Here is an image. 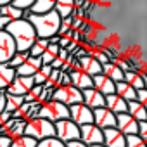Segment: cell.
<instances>
[{
	"label": "cell",
	"instance_id": "obj_19",
	"mask_svg": "<svg viewBox=\"0 0 147 147\" xmlns=\"http://www.w3.org/2000/svg\"><path fill=\"white\" fill-rule=\"evenodd\" d=\"M106 107L109 111H113L116 116L123 114V113H128V102L123 97H119L118 94H111V95L106 97Z\"/></svg>",
	"mask_w": 147,
	"mask_h": 147
},
{
	"label": "cell",
	"instance_id": "obj_4",
	"mask_svg": "<svg viewBox=\"0 0 147 147\" xmlns=\"http://www.w3.org/2000/svg\"><path fill=\"white\" fill-rule=\"evenodd\" d=\"M55 137L64 144L80 140L82 138V126H78L73 119H62L55 123Z\"/></svg>",
	"mask_w": 147,
	"mask_h": 147
},
{
	"label": "cell",
	"instance_id": "obj_23",
	"mask_svg": "<svg viewBox=\"0 0 147 147\" xmlns=\"http://www.w3.org/2000/svg\"><path fill=\"white\" fill-rule=\"evenodd\" d=\"M128 114L131 118H135L138 123L140 121H147V107L142 102H138V100L128 102Z\"/></svg>",
	"mask_w": 147,
	"mask_h": 147
},
{
	"label": "cell",
	"instance_id": "obj_7",
	"mask_svg": "<svg viewBox=\"0 0 147 147\" xmlns=\"http://www.w3.org/2000/svg\"><path fill=\"white\" fill-rule=\"evenodd\" d=\"M69 119H73L78 126L90 125V123H94V109H90L83 102L75 104V106L69 107Z\"/></svg>",
	"mask_w": 147,
	"mask_h": 147
},
{
	"label": "cell",
	"instance_id": "obj_40",
	"mask_svg": "<svg viewBox=\"0 0 147 147\" xmlns=\"http://www.w3.org/2000/svg\"><path fill=\"white\" fill-rule=\"evenodd\" d=\"M36 2V0H14V5L16 7H19V9H23V11H26V9H31L33 7V4Z\"/></svg>",
	"mask_w": 147,
	"mask_h": 147
},
{
	"label": "cell",
	"instance_id": "obj_15",
	"mask_svg": "<svg viewBox=\"0 0 147 147\" xmlns=\"http://www.w3.org/2000/svg\"><path fill=\"white\" fill-rule=\"evenodd\" d=\"M104 145L107 147H126V135L118 128L104 130Z\"/></svg>",
	"mask_w": 147,
	"mask_h": 147
},
{
	"label": "cell",
	"instance_id": "obj_20",
	"mask_svg": "<svg viewBox=\"0 0 147 147\" xmlns=\"http://www.w3.org/2000/svg\"><path fill=\"white\" fill-rule=\"evenodd\" d=\"M18 71L12 67L9 62L7 64H0V90H7V87L16 80Z\"/></svg>",
	"mask_w": 147,
	"mask_h": 147
},
{
	"label": "cell",
	"instance_id": "obj_39",
	"mask_svg": "<svg viewBox=\"0 0 147 147\" xmlns=\"http://www.w3.org/2000/svg\"><path fill=\"white\" fill-rule=\"evenodd\" d=\"M69 85H71V76H69V73L61 71L59 80H57V87H69Z\"/></svg>",
	"mask_w": 147,
	"mask_h": 147
},
{
	"label": "cell",
	"instance_id": "obj_8",
	"mask_svg": "<svg viewBox=\"0 0 147 147\" xmlns=\"http://www.w3.org/2000/svg\"><path fill=\"white\" fill-rule=\"evenodd\" d=\"M18 52V45L11 33L0 31V64H7Z\"/></svg>",
	"mask_w": 147,
	"mask_h": 147
},
{
	"label": "cell",
	"instance_id": "obj_47",
	"mask_svg": "<svg viewBox=\"0 0 147 147\" xmlns=\"http://www.w3.org/2000/svg\"><path fill=\"white\" fill-rule=\"evenodd\" d=\"M69 55H71V52H69L67 49H61V50H59V55H57V57H59L61 61H64V62H66V61L69 59Z\"/></svg>",
	"mask_w": 147,
	"mask_h": 147
},
{
	"label": "cell",
	"instance_id": "obj_36",
	"mask_svg": "<svg viewBox=\"0 0 147 147\" xmlns=\"http://www.w3.org/2000/svg\"><path fill=\"white\" fill-rule=\"evenodd\" d=\"M38 147H66V144L62 140H59L57 137H49L45 140H40Z\"/></svg>",
	"mask_w": 147,
	"mask_h": 147
},
{
	"label": "cell",
	"instance_id": "obj_12",
	"mask_svg": "<svg viewBox=\"0 0 147 147\" xmlns=\"http://www.w3.org/2000/svg\"><path fill=\"white\" fill-rule=\"evenodd\" d=\"M118 123H116V128L119 131H123L126 137L128 135H138V121L135 118H131L128 113H123V114H118Z\"/></svg>",
	"mask_w": 147,
	"mask_h": 147
},
{
	"label": "cell",
	"instance_id": "obj_52",
	"mask_svg": "<svg viewBox=\"0 0 147 147\" xmlns=\"http://www.w3.org/2000/svg\"><path fill=\"white\" fill-rule=\"evenodd\" d=\"M59 75H61V71H59V69H54V71H52V75H50V78H49V80H50V82H54V83L57 85V80H59Z\"/></svg>",
	"mask_w": 147,
	"mask_h": 147
},
{
	"label": "cell",
	"instance_id": "obj_49",
	"mask_svg": "<svg viewBox=\"0 0 147 147\" xmlns=\"http://www.w3.org/2000/svg\"><path fill=\"white\" fill-rule=\"evenodd\" d=\"M0 119H2V123H4V125H5V123H7V121H11V119H12V113H11V111H7V109H5V111H4V113H2V114H0Z\"/></svg>",
	"mask_w": 147,
	"mask_h": 147
},
{
	"label": "cell",
	"instance_id": "obj_14",
	"mask_svg": "<svg viewBox=\"0 0 147 147\" xmlns=\"http://www.w3.org/2000/svg\"><path fill=\"white\" fill-rule=\"evenodd\" d=\"M83 104L94 111L99 107H106V95L100 94L99 90H95L94 87L87 88V90H83Z\"/></svg>",
	"mask_w": 147,
	"mask_h": 147
},
{
	"label": "cell",
	"instance_id": "obj_51",
	"mask_svg": "<svg viewBox=\"0 0 147 147\" xmlns=\"http://www.w3.org/2000/svg\"><path fill=\"white\" fill-rule=\"evenodd\" d=\"M50 66H52V67H54V69H59V71H61V67H62V66H64V61H61V59H59V57H55V61H54V62H52V64H50Z\"/></svg>",
	"mask_w": 147,
	"mask_h": 147
},
{
	"label": "cell",
	"instance_id": "obj_55",
	"mask_svg": "<svg viewBox=\"0 0 147 147\" xmlns=\"http://www.w3.org/2000/svg\"><path fill=\"white\" fill-rule=\"evenodd\" d=\"M83 2H85V0H75V4H76V7H82V5H83Z\"/></svg>",
	"mask_w": 147,
	"mask_h": 147
},
{
	"label": "cell",
	"instance_id": "obj_31",
	"mask_svg": "<svg viewBox=\"0 0 147 147\" xmlns=\"http://www.w3.org/2000/svg\"><path fill=\"white\" fill-rule=\"evenodd\" d=\"M12 147H38V140H35L30 135H23L12 140Z\"/></svg>",
	"mask_w": 147,
	"mask_h": 147
},
{
	"label": "cell",
	"instance_id": "obj_42",
	"mask_svg": "<svg viewBox=\"0 0 147 147\" xmlns=\"http://www.w3.org/2000/svg\"><path fill=\"white\" fill-rule=\"evenodd\" d=\"M137 100L142 102V104L147 107V88H140V90H137Z\"/></svg>",
	"mask_w": 147,
	"mask_h": 147
},
{
	"label": "cell",
	"instance_id": "obj_24",
	"mask_svg": "<svg viewBox=\"0 0 147 147\" xmlns=\"http://www.w3.org/2000/svg\"><path fill=\"white\" fill-rule=\"evenodd\" d=\"M116 94H118L119 97H123L126 102L137 100V90H135L128 82H119V83H116Z\"/></svg>",
	"mask_w": 147,
	"mask_h": 147
},
{
	"label": "cell",
	"instance_id": "obj_27",
	"mask_svg": "<svg viewBox=\"0 0 147 147\" xmlns=\"http://www.w3.org/2000/svg\"><path fill=\"white\" fill-rule=\"evenodd\" d=\"M55 2L57 0H36L31 7V12L33 14H47L55 9Z\"/></svg>",
	"mask_w": 147,
	"mask_h": 147
},
{
	"label": "cell",
	"instance_id": "obj_30",
	"mask_svg": "<svg viewBox=\"0 0 147 147\" xmlns=\"http://www.w3.org/2000/svg\"><path fill=\"white\" fill-rule=\"evenodd\" d=\"M5 99H7L5 109L11 111V113H16V111L24 104V97H23V95H11V94H5Z\"/></svg>",
	"mask_w": 147,
	"mask_h": 147
},
{
	"label": "cell",
	"instance_id": "obj_48",
	"mask_svg": "<svg viewBox=\"0 0 147 147\" xmlns=\"http://www.w3.org/2000/svg\"><path fill=\"white\" fill-rule=\"evenodd\" d=\"M9 23H11V21H9V18H5V16L0 14V31H5Z\"/></svg>",
	"mask_w": 147,
	"mask_h": 147
},
{
	"label": "cell",
	"instance_id": "obj_10",
	"mask_svg": "<svg viewBox=\"0 0 147 147\" xmlns=\"http://www.w3.org/2000/svg\"><path fill=\"white\" fill-rule=\"evenodd\" d=\"M87 145H97V144H104V130L99 128L95 123L90 125H83L82 126V138Z\"/></svg>",
	"mask_w": 147,
	"mask_h": 147
},
{
	"label": "cell",
	"instance_id": "obj_2",
	"mask_svg": "<svg viewBox=\"0 0 147 147\" xmlns=\"http://www.w3.org/2000/svg\"><path fill=\"white\" fill-rule=\"evenodd\" d=\"M30 21L35 26L38 38H52L54 35H59V28L62 23L57 11H50L47 14H31Z\"/></svg>",
	"mask_w": 147,
	"mask_h": 147
},
{
	"label": "cell",
	"instance_id": "obj_33",
	"mask_svg": "<svg viewBox=\"0 0 147 147\" xmlns=\"http://www.w3.org/2000/svg\"><path fill=\"white\" fill-rule=\"evenodd\" d=\"M16 71H18V75H19V76H35V73H36L38 69H36L35 66H31V64L26 61V62H24L23 66H19Z\"/></svg>",
	"mask_w": 147,
	"mask_h": 147
},
{
	"label": "cell",
	"instance_id": "obj_45",
	"mask_svg": "<svg viewBox=\"0 0 147 147\" xmlns=\"http://www.w3.org/2000/svg\"><path fill=\"white\" fill-rule=\"evenodd\" d=\"M42 61H43V64H52V62L55 61V55H54V54H50L49 50H45V52H43V55H42Z\"/></svg>",
	"mask_w": 147,
	"mask_h": 147
},
{
	"label": "cell",
	"instance_id": "obj_16",
	"mask_svg": "<svg viewBox=\"0 0 147 147\" xmlns=\"http://www.w3.org/2000/svg\"><path fill=\"white\" fill-rule=\"evenodd\" d=\"M26 126H28V121H26L24 118H21V119L12 118L11 121H7V123L4 125L5 135H9L12 140H14V138H19V137H23V135H26Z\"/></svg>",
	"mask_w": 147,
	"mask_h": 147
},
{
	"label": "cell",
	"instance_id": "obj_53",
	"mask_svg": "<svg viewBox=\"0 0 147 147\" xmlns=\"http://www.w3.org/2000/svg\"><path fill=\"white\" fill-rule=\"evenodd\" d=\"M59 40H61V35H54L52 38H49L50 43H57V45H59Z\"/></svg>",
	"mask_w": 147,
	"mask_h": 147
},
{
	"label": "cell",
	"instance_id": "obj_44",
	"mask_svg": "<svg viewBox=\"0 0 147 147\" xmlns=\"http://www.w3.org/2000/svg\"><path fill=\"white\" fill-rule=\"evenodd\" d=\"M0 147H12V138L9 135H0Z\"/></svg>",
	"mask_w": 147,
	"mask_h": 147
},
{
	"label": "cell",
	"instance_id": "obj_29",
	"mask_svg": "<svg viewBox=\"0 0 147 147\" xmlns=\"http://www.w3.org/2000/svg\"><path fill=\"white\" fill-rule=\"evenodd\" d=\"M49 38H36V42L33 43V47L30 49V54L33 55V57H42L43 55V52L47 50V47H49Z\"/></svg>",
	"mask_w": 147,
	"mask_h": 147
},
{
	"label": "cell",
	"instance_id": "obj_1",
	"mask_svg": "<svg viewBox=\"0 0 147 147\" xmlns=\"http://www.w3.org/2000/svg\"><path fill=\"white\" fill-rule=\"evenodd\" d=\"M7 33H11V36L14 38L16 45H18V52H28L33 43L36 42L38 35L35 26L31 24L30 19H18V21H11L7 24Z\"/></svg>",
	"mask_w": 147,
	"mask_h": 147
},
{
	"label": "cell",
	"instance_id": "obj_13",
	"mask_svg": "<svg viewBox=\"0 0 147 147\" xmlns=\"http://www.w3.org/2000/svg\"><path fill=\"white\" fill-rule=\"evenodd\" d=\"M69 76H71V85L80 88L82 92L94 87V78L88 75V73L82 71V69H71L69 71Z\"/></svg>",
	"mask_w": 147,
	"mask_h": 147
},
{
	"label": "cell",
	"instance_id": "obj_54",
	"mask_svg": "<svg viewBox=\"0 0 147 147\" xmlns=\"http://www.w3.org/2000/svg\"><path fill=\"white\" fill-rule=\"evenodd\" d=\"M14 0H0V7H4V5H9V4H12Z\"/></svg>",
	"mask_w": 147,
	"mask_h": 147
},
{
	"label": "cell",
	"instance_id": "obj_11",
	"mask_svg": "<svg viewBox=\"0 0 147 147\" xmlns=\"http://www.w3.org/2000/svg\"><path fill=\"white\" fill-rule=\"evenodd\" d=\"M94 123L99 128H102V130H106V128H116L118 118L107 107H99V109L94 111Z\"/></svg>",
	"mask_w": 147,
	"mask_h": 147
},
{
	"label": "cell",
	"instance_id": "obj_25",
	"mask_svg": "<svg viewBox=\"0 0 147 147\" xmlns=\"http://www.w3.org/2000/svg\"><path fill=\"white\" fill-rule=\"evenodd\" d=\"M125 82H128V83H130L135 90L145 88V80H144V76L140 75L138 71H133V69L125 71Z\"/></svg>",
	"mask_w": 147,
	"mask_h": 147
},
{
	"label": "cell",
	"instance_id": "obj_57",
	"mask_svg": "<svg viewBox=\"0 0 147 147\" xmlns=\"http://www.w3.org/2000/svg\"><path fill=\"white\" fill-rule=\"evenodd\" d=\"M4 94H5V90H0V97H2V95H4Z\"/></svg>",
	"mask_w": 147,
	"mask_h": 147
},
{
	"label": "cell",
	"instance_id": "obj_56",
	"mask_svg": "<svg viewBox=\"0 0 147 147\" xmlns=\"http://www.w3.org/2000/svg\"><path fill=\"white\" fill-rule=\"evenodd\" d=\"M90 147H107V145H104V144H97V145H90Z\"/></svg>",
	"mask_w": 147,
	"mask_h": 147
},
{
	"label": "cell",
	"instance_id": "obj_9",
	"mask_svg": "<svg viewBox=\"0 0 147 147\" xmlns=\"http://www.w3.org/2000/svg\"><path fill=\"white\" fill-rule=\"evenodd\" d=\"M35 87V80L33 76H16V80L7 87L5 94H11V95H26L30 94V90Z\"/></svg>",
	"mask_w": 147,
	"mask_h": 147
},
{
	"label": "cell",
	"instance_id": "obj_22",
	"mask_svg": "<svg viewBox=\"0 0 147 147\" xmlns=\"http://www.w3.org/2000/svg\"><path fill=\"white\" fill-rule=\"evenodd\" d=\"M75 9H76L75 0H57L54 11H57L61 19H66V18H71L73 14H75Z\"/></svg>",
	"mask_w": 147,
	"mask_h": 147
},
{
	"label": "cell",
	"instance_id": "obj_43",
	"mask_svg": "<svg viewBox=\"0 0 147 147\" xmlns=\"http://www.w3.org/2000/svg\"><path fill=\"white\" fill-rule=\"evenodd\" d=\"M138 135L147 142V121H140L138 123Z\"/></svg>",
	"mask_w": 147,
	"mask_h": 147
},
{
	"label": "cell",
	"instance_id": "obj_34",
	"mask_svg": "<svg viewBox=\"0 0 147 147\" xmlns=\"http://www.w3.org/2000/svg\"><path fill=\"white\" fill-rule=\"evenodd\" d=\"M55 88H57V87H54V88H45V87H43V90H42V94H40V97H38V102H42V104L52 102V100H54V95H55Z\"/></svg>",
	"mask_w": 147,
	"mask_h": 147
},
{
	"label": "cell",
	"instance_id": "obj_35",
	"mask_svg": "<svg viewBox=\"0 0 147 147\" xmlns=\"http://www.w3.org/2000/svg\"><path fill=\"white\" fill-rule=\"evenodd\" d=\"M126 147H147V142L140 135H128L126 137Z\"/></svg>",
	"mask_w": 147,
	"mask_h": 147
},
{
	"label": "cell",
	"instance_id": "obj_46",
	"mask_svg": "<svg viewBox=\"0 0 147 147\" xmlns=\"http://www.w3.org/2000/svg\"><path fill=\"white\" fill-rule=\"evenodd\" d=\"M66 147H90V145H87L83 140H73V142H67Z\"/></svg>",
	"mask_w": 147,
	"mask_h": 147
},
{
	"label": "cell",
	"instance_id": "obj_21",
	"mask_svg": "<svg viewBox=\"0 0 147 147\" xmlns=\"http://www.w3.org/2000/svg\"><path fill=\"white\" fill-rule=\"evenodd\" d=\"M102 73H104L107 78H111L114 83L125 82V71H123L116 62H107V64H104V66H102Z\"/></svg>",
	"mask_w": 147,
	"mask_h": 147
},
{
	"label": "cell",
	"instance_id": "obj_38",
	"mask_svg": "<svg viewBox=\"0 0 147 147\" xmlns=\"http://www.w3.org/2000/svg\"><path fill=\"white\" fill-rule=\"evenodd\" d=\"M71 23H73V16H71V18L62 19L61 28H59V35H61V36H64V35H67V33L71 31Z\"/></svg>",
	"mask_w": 147,
	"mask_h": 147
},
{
	"label": "cell",
	"instance_id": "obj_50",
	"mask_svg": "<svg viewBox=\"0 0 147 147\" xmlns=\"http://www.w3.org/2000/svg\"><path fill=\"white\" fill-rule=\"evenodd\" d=\"M69 43H71V38L69 36H61V40H59V47L61 49H67Z\"/></svg>",
	"mask_w": 147,
	"mask_h": 147
},
{
	"label": "cell",
	"instance_id": "obj_6",
	"mask_svg": "<svg viewBox=\"0 0 147 147\" xmlns=\"http://www.w3.org/2000/svg\"><path fill=\"white\" fill-rule=\"evenodd\" d=\"M54 100H59L62 104H66L67 107L75 106V104H82L83 102V92L76 87H57L55 88V95H54Z\"/></svg>",
	"mask_w": 147,
	"mask_h": 147
},
{
	"label": "cell",
	"instance_id": "obj_58",
	"mask_svg": "<svg viewBox=\"0 0 147 147\" xmlns=\"http://www.w3.org/2000/svg\"><path fill=\"white\" fill-rule=\"evenodd\" d=\"M0 126H4V123H2V119H0Z\"/></svg>",
	"mask_w": 147,
	"mask_h": 147
},
{
	"label": "cell",
	"instance_id": "obj_32",
	"mask_svg": "<svg viewBox=\"0 0 147 147\" xmlns=\"http://www.w3.org/2000/svg\"><path fill=\"white\" fill-rule=\"evenodd\" d=\"M30 55H31V54H30V50H28V52H16V55L9 61V64H11L12 67H16V69H18L19 66H23V64L30 59Z\"/></svg>",
	"mask_w": 147,
	"mask_h": 147
},
{
	"label": "cell",
	"instance_id": "obj_5",
	"mask_svg": "<svg viewBox=\"0 0 147 147\" xmlns=\"http://www.w3.org/2000/svg\"><path fill=\"white\" fill-rule=\"evenodd\" d=\"M40 118H45L52 123H57V121H62V119H69V107L59 100H52L49 104H43L42 106V113H40Z\"/></svg>",
	"mask_w": 147,
	"mask_h": 147
},
{
	"label": "cell",
	"instance_id": "obj_18",
	"mask_svg": "<svg viewBox=\"0 0 147 147\" xmlns=\"http://www.w3.org/2000/svg\"><path fill=\"white\" fill-rule=\"evenodd\" d=\"M80 69L88 73V75L94 78V76H97V75L102 73V64L90 54V55H85V57L80 59Z\"/></svg>",
	"mask_w": 147,
	"mask_h": 147
},
{
	"label": "cell",
	"instance_id": "obj_28",
	"mask_svg": "<svg viewBox=\"0 0 147 147\" xmlns=\"http://www.w3.org/2000/svg\"><path fill=\"white\" fill-rule=\"evenodd\" d=\"M52 71H54V67L50 66V64H43L36 73H35V76H33V80H35V85H45V82L50 78V75H52Z\"/></svg>",
	"mask_w": 147,
	"mask_h": 147
},
{
	"label": "cell",
	"instance_id": "obj_41",
	"mask_svg": "<svg viewBox=\"0 0 147 147\" xmlns=\"http://www.w3.org/2000/svg\"><path fill=\"white\" fill-rule=\"evenodd\" d=\"M71 30H73V31H82V30H83V19H82V18H75V16H73Z\"/></svg>",
	"mask_w": 147,
	"mask_h": 147
},
{
	"label": "cell",
	"instance_id": "obj_37",
	"mask_svg": "<svg viewBox=\"0 0 147 147\" xmlns=\"http://www.w3.org/2000/svg\"><path fill=\"white\" fill-rule=\"evenodd\" d=\"M92 55H94V57H95L102 66H104V64H107V62H113V61H111V57H109V54H107V52H104V50H94V52H92Z\"/></svg>",
	"mask_w": 147,
	"mask_h": 147
},
{
	"label": "cell",
	"instance_id": "obj_17",
	"mask_svg": "<svg viewBox=\"0 0 147 147\" xmlns=\"http://www.w3.org/2000/svg\"><path fill=\"white\" fill-rule=\"evenodd\" d=\"M94 88L99 90L100 94H104L106 97L111 95V94H116V83H114L111 78H107L104 73L94 76Z\"/></svg>",
	"mask_w": 147,
	"mask_h": 147
},
{
	"label": "cell",
	"instance_id": "obj_3",
	"mask_svg": "<svg viewBox=\"0 0 147 147\" xmlns=\"http://www.w3.org/2000/svg\"><path fill=\"white\" fill-rule=\"evenodd\" d=\"M26 135L33 137L35 140H45L49 137H55V123L45 119V118H35L28 121L26 126Z\"/></svg>",
	"mask_w": 147,
	"mask_h": 147
},
{
	"label": "cell",
	"instance_id": "obj_26",
	"mask_svg": "<svg viewBox=\"0 0 147 147\" xmlns=\"http://www.w3.org/2000/svg\"><path fill=\"white\" fill-rule=\"evenodd\" d=\"M0 14L9 18V21H18V19H23L24 16V11L16 7L14 4H9V5H4V7H0Z\"/></svg>",
	"mask_w": 147,
	"mask_h": 147
}]
</instances>
